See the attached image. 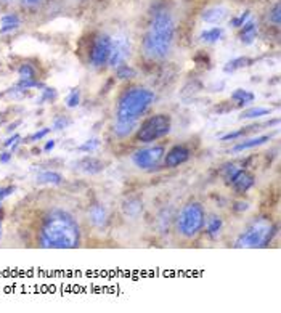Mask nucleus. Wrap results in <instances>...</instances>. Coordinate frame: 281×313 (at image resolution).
<instances>
[{
  "label": "nucleus",
  "instance_id": "f257e3e1",
  "mask_svg": "<svg viewBox=\"0 0 281 313\" xmlns=\"http://www.w3.org/2000/svg\"><path fill=\"white\" fill-rule=\"evenodd\" d=\"M81 243V230L74 217L66 211H52L44 220L41 246L53 249H72Z\"/></svg>",
  "mask_w": 281,
  "mask_h": 313
},
{
  "label": "nucleus",
  "instance_id": "f03ea898",
  "mask_svg": "<svg viewBox=\"0 0 281 313\" xmlns=\"http://www.w3.org/2000/svg\"><path fill=\"white\" fill-rule=\"evenodd\" d=\"M174 20L167 12H157L143 39V53L149 60H164L172 49Z\"/></svg>",
  "mask_w": 281,
  "mask_h": 313
},
{
  "label": "nucleus",
  "instance_id": "7ed1b4c3",
  "mask_svg": "<svg viewBox=\"0 0 281 313\" xmlns=\"http://www.w3.org/2000/svg\"><path fill=\"white\" fill-rule=\"evenodd\" d=\"M154 93L148 89L135 87L127 90L117 103L116 124L135 126L138 118L154 103Z\"/></svg>",
  "mask_w": 281,
  "mask_h": 313
},
{
  "label": "nucleus",
  "instance_id": "20e7f679",
  "mask_svg": "<svg viewBox=\"0 0 281 313\" xmlns=\"http://www.w3.org/2000/svg\"><path fill=\"white\" fill-rule=\"evenodd\" d=\"M206 223V212L201 204H186L177 217V230L185 238H194Z\"/></svg>",
  "mask_w": 281,
  "mask_h": 313
},
{
  "label": "nucleus",
  "instance_id": "39448f33",
  "mask_svg": "<svg viewBox=\"0 0 281 313\" xmlns=\"http://www.w3.org/2000/svg\"><path fill=\"white\" fill-rule=\"evenodd\" d=\"M271 233H273V226L271 222L267 219H259L252 222L248 230L243 233L235 243V248L238 249H256L265 246L271 240Z\"/></svg>",
  "mask_w": 281,
  "mask_h": 313
},
{
  "label": "nucleus",
  "instance_id": "423d86ee",
  "mask_svg": "<svg viewBox=\"0 0 281 313\" xmlns=\"http://www.w3.org/2000/svg\"><path fill=\"white\" fill-rule=\"evenodd\" d=\"M171 130V118L166 114H154L148 118L142 127L137 132V140L143 141V143H149L157 138H161L169 134Z\"/></svg>",
  "mask_w": 281,
  "mask_h": 313
},
{
  "label": "nucleus",
  "instance_id": "0eeeda50",
  "mask_svg": "<svg viewBox=\"0 0 281 313\" xmlns=\"http://www.w3.org/2000/svg\"><path fill=\"white\" fill-rule=\"evenodd\" d=\"M166 154L164 146H153V148H146V149H140L134 154L132 161L134 164L140 169H151L159 164Z\"/></svg>",
  "mask_w": 281,
  "mask_h": 313
},
{
  "label": "nucleus",
  "instance_id": "6e6552de",
  "mask_svg": "<svg viewBox=\"0 0 281 313\" xmlns=\"http://www.w3.org/2000/svg\"><path fill=\"white\" fill-rule=\"evenodd\" d=\"M111 39L108 35H100L93 44V49L90 52V63L95 68H101L103 64H106L109 60L111 53Z\"/></svg>",
  "mask_w": 281,
  "mask_h": 313
},
{
  "label": "nucleus",
  "instance_id": "1a4fd4ad",
  "mask_svg": "<svg viewBox=\"0 0 281 313\" xmlns=\"http://www.w3.org/2000/svg\"><path fill=\"white\" fill-rule=\"evenodd\" d=\"M129 55H130L129 41L126 39V37H117L116 41L111 42V53H109L108 63L112 66V68H116V66L123 64L127 60Z\"/></svg>",
  "mask_w": 281,
  "mask_h": 313
},
{
  "label": "nucleus",
  "instance_id": "9d476101",
  "mask_svg": "<svg viewBox=\"0 0 281 313\" xmlns=\"http://www.w3.org/2000/svg\"><path fill=\"white\" fill-rule=\"evenodd\" d=\"M164 164L166 167H179L180 164L186 163L190 159V149L185 146H174L167 154H164Z\"/></svg>",
  "mask_w": 281,
  "mask_h": 313
},
{
  "label": "nucleus",
  "instance_id": "9b49d317",
  "mask_svg": "<svg viewBox=\"0 0 281 313\" xmlns=\"http://www.w3.org/2000/svg\"><path fill=\"white\" fill-rule=\"evenodd\" d=\"M228 182L233 185V188H235L236 191L246 193L249 188L254 186V177H252L251 174H248L246 170L236 169V172L228 178Z\"/></svg>",
  "mask_w": 281,
  "mask_h": 313
},
{
  "label": "nucleus",
  "instance_id": "f8f14e48",
  "mask_svg": "<svg viewBox=\"0 0 281 313\" xmlns=\"http://www.w3.org/2000/svg\"><path fill=\"white\" fill-rule=\"evenodd\" d=\"M225 16H227V8L214 7V8H209V10H206L203 13V20L206 23H211V24H219L225 20Z\"/></svg>",
  "mask_w": 281,
  "mask_h": 313
},
{
  "label": "nucleus",
  "instance_id": "ddd939ff",
  "mask_svg": "<svg viewBox=\"0 0 281 313\" xmlns=\"http://www.w3.org/2000/svg\"><path fill=\"white\" fill-rule=\"evenodd\" d=\"M79 167L86 174H98V172H101L103 169H105V166H103V163H101L100 159L92 158V156L84 158L79 163Z\"/></svg>",
  "mask_w": 281,
  "mask_h": 313
},
{
  "label": "nucleus",
  "instance_id": "4468645a",
  "mask_svg": "<svg viewBox=\"0 0 281 313\" xmlns=\"http://www.w3.org/2000/svg\"><path fill=\"white\" fill-rule=\"evenodd\" d=\"M89 217H90V220L93 225H97V226H103L106 223L108 220V212H106V209L100 206V204H95V206H92V209L89 211Z\"/></svg>",
  "mask_w": 281,
  "mask_h": 313
},
{
  "label": "nucleus",
  "instance_id": "2eb2a0df",
  "mask_svg": "<svg viewBox=\"0 0 281 313\" xmlns=\"http://www.w3.org/2000/svg\"><path fill=\"white\" fill-rule=\"evenodd\" d=\"M21 24L20 16L16 13H8L2 18V26H0V34H7V32H12L15 29H18Z\"/></svg>",
  "mask_w": 281,
  "mask_h": 313
},
{
  "label": "nucleus",
  "instance_id": "dca6fc26",
  "mask_svg": "<svg viewBox=\"0 0 281 313\" xmlns=\"http://www.w3.org/2000/svg\"><path fill=\"white\" fill-rule=\"evenodd\" d=\"M257 37V26L254 23H246L241 26V32H239V39L245 45H251L256 41Z\"/></svg>",
  "mask_w": 281,
  "mask_h": 313
},
{
  "label": "nucleus",
  "instance_id": "f3484780",
  "mask_svg": "<svg viewBox=\"0 0 281 313\" xmlns=\"http://www.w3.org/2000/svg\"><path fill=\"white\" fill-rule=\"evenodd\" d=\"M268 140H270L268 135H262V137H256V138H251V140H246V141H241V143H238L236 146H233V153H239V151L260 146V145L267 143Z\"/></svg>",
  "mask_w": 281,
  "mask_h": 313
},
{
  "label": "nucleus",
  "instance_id": "a211bd4d",
  "mask_svg": "<svg viewBox=\"0 0 281 313\" xmlns=\"http://www.w3.org/2000/svg\"><path fill=\"white\" fill-rule=\"evenodd\" d=\"M254 93H251L249 90H243V89H238L231 93V100L236 101V104H239V106H245V104L248 103H252L254 101Z\"/></svg>",
  "mask_w": 281,
  "mask_h": 313
},
{
  "label": "nucleus",
  "instance_id": "6ab92c4d",
  "mask_svg": "<svg viewBox=\"0 0 281 313\" xmlns=\"http://www.w3.org/2000/svg\"><path fill=\"white\" fill-rule=\"evenodd\" d=\"M271 112L270 108H249L246 111L241 112V119H257V118H262V116H268Z\"/></svg>",
  "mask_w": 281,
  "mask_h": 313
},
{
  "label": "nucleus",
  "instance_id": "aec40b11",
  "mask_svg": "<svg viewBox=\"0 0 281 313\" xmlns=\"http://www.w3.org/2000/svg\"><path fill=\"white\" fill-rule=\"evenodd\" d=\"M223 35V31L220 27H211V29L204 31L201 34V41L203 42H209V44H214V42H219Z\"/></svg>",
  "mask_w": 281,
  "mask_h": 313
},
{
  "label": "nucleus",
  "instance_id": "412c9836",
  "mask_svg": "<svg viewBox=\"0 0 281 313\" xmlns=\"http://www.w3.org/2000/svg\"><path fill=\"white\" fill-rule=\"evenodd\" d=\"M116 75H117V79L121 81H127V79H134L137 72L135 69L132 68V66H129V64H119L116 66Z\"/></svg>",
  "mask_w": 281,
  "mask_h": 313
},
{
  "label": "nucleus",
  "instance_id": "4be33fe9",
  "mask_svg": "<svg viewBox=\"0 0 281 313\" xmlns=\"http://www.w3.org/2000/svg\"><path fill=\"white\" fill-rule=\"evenodd\" d=\"M249 63H251V61H249L248 58H245V56H241V58H235V60L228 61L227 64H225L223 71L227 72V74L235 72V71H238V69H241V68H245V66H249Z\"/></svg>",
  "mask_w": 281,
  "mask_h": 313
},
{
  "label": "nucleus",
  "instance_id": "5701e85b",
  "mask_svg": "<svg viewBox=\"0 0 281 313\" xmlns=\"http://www.w3.org/2000/svg\"><path fill=\"white\" fill-rule=\"evenodd\" d=\"M41 183H52V185H60L63 183V175L58 172H44L37 177Z\"/></svg>",
  "mask_w": 281,
  "mask_h": 313
},
{
  "label": "nucleus",
  "instance_id": "b1692460",
  "mask_svg": "<svg viewBox=\"0 0 281 313\" xmlns=\"http://www.w3.org/2000/svg\"><path fill=\"white\" fill-rule=\"evenodd\" d=\"M220 230H222V220H220V217H211L209 222H208V228H206L208 234L211 236V238H217Z\"/></svg>",
  "mask_w": 281,
  "mask_h": 313
},
{
  "label": "nucleus",
  "instance_id": "393cba45",
  "mask_svg": "<svg viewBox=\"0 0 281 313\" xmlns=\"http://www.w3.org/2000/svg\"><path fill=\"white\" fill-rule=\"evenodd\" d=\"M16 87L26 92V90H29V89H39V87H44V85L37 81V79H20V82L16 84Z\"/></svg>",
  "mask_w": 281,
  "mask_h": 313
},
{
  "label": "nucleus",
  "instance_id": "a878e982",
  "mask_svg": "<svg viewBox=\"0 0 281 313\" xmlns=\"http://www.w3.org/2000/svg\"><path fill=\"white\" fill-rule=\"evenodd\" d=\"M18 74H20V79H35V69L29 63L21 64V68L18 69Z\"/></svg>",
  "mask_w": 281,
  "mask_h": 313
},
{
  "label": "nucleus",
  "instance_id": "bb28decb",
  "mask_svg": "<svg viewBox=\"0 0 281 313\" xmlns=\"http://www.w3.org/2000/svg\"><path fill=\"white\" fill-rule=\"evenodd\" d=\"M98 146H100V140L98 138H92V140H87L86 143H82L77 149L82 151V153H92V151H95Z\"/></svg>",
  "mask_w": 281,
  "mask_h": 313
},
{
  "label": "nucleus",
  "instance_id": "cd10ccee",
  "mask_svg": "<svg viewBox=\"0 0 281 313\" xmlns=\"http://www.w3.org/2000/svg\"><path fill=\"white\" fill-rule=\"evenodd\" d=\"M256 127H246V129H241V130H236V132H230V134H227V135H223L222 137V141H228V140H236V138H239V137H243V135H246V134H249L251 130H254Z\"/></svg>",
  "mask_w": 281,
  "mask_h": 313
},
{
  "label": "nucleus",
  "instance_id": "c85d7f7f",
  "mask_svg": "<svg viewBox=\"0 0 281 313\" xmlns=\"http://www.w3.org/2000/svg\"><path fill=\"white\" fill-rule=\"evenodd\" d=\"M81 101V95H79V90L77 89H74L71 93H69V97L66 100V104H68V108H76L77 104Z\"/></svg>",
  "mask_w": 281,
  "mask_h": 313
},
{
  "label": "nucleus",
  "instance_id": "c756f323",
  "mask_svg": "<svg viewBox=\"0 0 281 313\" xmlns=\"http://www.w3.org/2000/svg\"><path fill=\"white\" fill-rule=\"evenodd\" d=\"M69 124H71L69 119H66L64 116H58V118H55V121H53V130H63V129H66Z\"/></svg>",
  "mask_w": 281,
  "mask_h": 313
},
{
  "label": "nucleus",
  "instance_id": "7c9ffc66",
  "mask_svg": "<svg viewBox=\"0 0 281 313\" xmlns=\"http://www.w3.org/2000/svg\"><path fill=\"white\" fill-rule=\"evenodd\" d=\"M249 18H251V12H245V13H241L239 16L233 18V20H231V26H235V27H241L243 24H246V23H248Z\"/></svg>",
  "mask_w": 281,
  "mask_h": 313
},
{
  "label": "nucleus",
  "instance_id": "2f4dec72",
  "mask_svg": "<svg viewBox=\"0 0 281 313\" xmlns=\"http://www.w3.org/2000/svg\"><path fill=\"white\" fill-rule=\"evenodd\" d=\"M56 98V90L55 89H44L42 90V97H41V103H45V101H52Z\"/></svg>",
  "mask_w": 281,
  "mask_h": 313
},
{
  "label": "nucleus",
  "instance_id": "473e14b6",
  "mask_svg": "<svg viewBox=\"0 0 281 313\" xmlns=\"http://www.w3.org/2000/svg\"><path fill=\"white\" fill-rule=\"evenodd\" d=\"M50 130H52V129H47V127H45V129H42V130H37V132H35V134H32V135L29 137V140H31V141H37V140H42L44 137H47V135H49V134H50Z\"/></svg>",
  "mask_w": 281,
  "mask_h": 313
},
{
  "label": "nucleus",
  "instance_id": "72a5a7b5",
  "mask_svg": "<svg viewBox=\"0 0 281 313\" xmlns=\"http://www.w3.org/2000/svg\"><path fill=\"white\" fill-rule=\"evenodd\" d=\"M270 21L273 23L275 26H279V4L275 5L273 12L270 13Z\"/></svg>",
  "mask_w": 281,
  "mask_h": 313
},
{
  "label": "nucleus",
  "instance_id": "f704fd0d",
  "mask_svg": "<svg viewBox=\"0 0 281 313\" xmlns=\"http://www.w3.org/2000/svg\"><path fill=\"white\" fill-rule=\"evenodd\" d=\"M13 191H15L13 186H4V188H0V201H2V199H5L7 196H10Z\"/></svg>",
  "mask_w": 281,
  "mask_h": 313
},
{
  "label": "nucleus",
  "instance_id": "c9c22d12",
  "mask_svg": "<svg viewBox=\"0 0 281 313\" xmlns=\"http://www.w3.org/2000/svg\"><path fill=\"white\" fill-rule=\"evenodd\" d=\"M18 140H20V135H13L12 138H8L7 141H5V146H13V149L16 148V145H18Z\"/></svg>",
  "mask_w": 281,
  "mask_h": 313
},
{
  "label": "nucleus",
  "instance_id": "e433bc0d",
  "mask_svg": "<svg viewBox=\"0 0 281 313\" xmlns=\"http://www.w3.org/2000/svg\"><path fill=\"white\" fill-rule=\"evenodd\" d=\"M10 159H12V154H10V153H0V163H2V164L10 163Z\"/></svg>",
  "mask_w": 281,
  "mask_h": 313
},
{
  "label": "nucleus",
  "instance_id": "4c0bfd02",
  "mask_svg": "<svg viewBox=\"0 0 281 313\" xmlns=\"http://www.w3.org/2000/svg\"><path fill=\"white\" fill-rule=\"evenodd\" d=\"M53 148H55V140H50V141H47V143H45L44 151H47V153H49V151H52Z\"/></svg>",
  "mask_w": 281,
  "mask_h": 313
},
{
  "label": "nucleus",
  "instance_id": "58836bf2",
  "mask_svg": "<svg viewBox=\"0 0 281 313\" xmlns=\"http://www.w3.org/2000/svg\"><path fill=\"white\" fill-rule=\"evenodd\" d=\"M23 4L27 7H37L41 4V0H23Z\"/></svg>",
  "mask_w": 281,
  "mask_h": 313
},
{
  "label": "nucleus",
  "instance_id": "ea45409f",
  "mask_svg": "<svg viewBox=\"0 0 281 313\" xmlns=\"http://www.w3.org/2000/svg\"><path fill=\"white\" fill-rule=\"evenodd\" d=\"M236 206H238V207H236L238 211H246V209H248V204H246V203H238Z\"/></svg>",
  "mask_w": 281,
  "mask_h": 313
},
{
  "label": "nucleus",
  "instance_id": "a19ab883",
  "mask_svg": "<svg viewBox=\"0 0 281 313\" xmlns=\"http://www.w3.org/2000/svg\"><path fill=\"white\" fill-rule=\"evenodd\" d=\"M0 238H2V219H0Z\"/></svg>",
  "mask_w": 281,
  "mask_h": 313
},
{
  "label": "nucleus",
  "instance_id": "79ce46f5",
  "mask_svg": "<svg viewBox=\"0 0 281 313\" xmlns=\"http://www.w3.org/2000/svg\"><path fill=\"white\" fill-rule=\"evenodd\" d=\"M0 209H2V201H0Z\"/></svg>",
  "mask_w": 281,
  "mask_h": 313
}]
</instances>
